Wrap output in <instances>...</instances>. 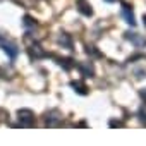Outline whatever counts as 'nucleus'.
<instances>
[{
	"mask_svg": "<svg viewBox=\"0 0 146 146\" xmlns=\"http://www.w3.org/2000/svg\"><path fill=\"white\" fill-rule=\"evenodd\" d=\"M0 45H2V48L5 50V53L14 60L16 57H17V53H19V48H17V45L14 43V41H11L9 38H4V36H0Z\"/></svg>",
	"mask_w": 146,
	"mask_h": 146,
	"instance_id": "obj_1",
	"label": "nucleus"
},
{
	"mask_svg": "<svg viewBox=\"0 0 146 146\" xmlns=\"http://www.w3.org/2000/svg\"><path fill=\"white\" fill-rule=\"evenodd\" d=\"M17 115H19V124H21V127H33L35 125V113L31 112V110H19L17 112Z\"/></svg>",
	"mask_w": 146,
	"mask_h": 146,
	"instance_id": "obj_2",
	"label": "nucleus"
},
{
	"mask_svg": "<svg viewBox=\"0 0 146 146\" xmlns=\"http://www.w3.org/2000/svg\"><path fill=\"white\" fill-rule=\"evenodd\" d=\"M60 122H62V115L58 110H52L45 115V124L48 127H57V125H60Z\"/></svg>",
	"mask_w": 146,
	"mask_h": 146,
	"instance_id": "obj_3",
	"label": "nucleus"
},
{
	"mask_svg": "<svg viewBox=\"0 0 146 146\" xmlns=\"http://www.w3.org/2000/svg\"><path fill=\"white\" fill-rule=\"evenodd\" d=\"M78 67H79V70H81V74L86 76V78H91V76L95 74V67H93V64H90V62H86V64H79Z\"/></svg>",
	"mask_w": 146,
	"mask_h": 146,
	"instance_id": "obj_4",
	"label": "nucleus"
},
{
	"mask_svg": "<svg viewBox=\"0 0 146 146\" xmlns=\"http://www.w3.org/2000/svg\"><path fill=\"white\" fill-rule=\"evenodd\" d=\"M122 16H124V19H125V23H129L131 26L136 24V21H134V14H132V9H131L129 5H124V7H122Z\"/></svg>",
	"mask_w": 146,
	"mask_h": 146,
	"instance_id": "obj_5",
	"label": "nucleus"
},
{
	"mask_svg": "<svg viewBox=\"0 0 146 146\" xmlns=\"http://www.w3.org/2000/svg\"><path fill=\"white\" fill-rule=\"evenodd\" d=\"M78 9H79V12L84 14V16H91V14H93V9H91V5L86 2V0H78Z\"/></svg>",
	"mask_w": 146,
	"mask_h": 146,
	"instance_id": "obj_6",
	"label": "nucleus"
},
{
	"mask_svg": "<svg viewBox=\"0 0 146 146\" xmlns=\"http://www.w3.org/2000/svg\"><path fill=\"white\" fill-rule=\"evenodd\" d=\"M29 53H31V57H35V58H40V57H45V55H46V53L41 50V46L36 45V43L29 46Z\"/></svg>",
	"mask_w": 146,
	"mask_h": 146,
	"instance_id": "obj_7",
	"label": "nucleus"
},
{
	"mask_svg": "<svg viewBox=\"0 0 146 146\" xmlns=\"http://www.w3.org/2000/svg\"><path fill=\"white\" fill-rule=\"evenodd\" d=\"M70 86L74 88L79 95H86V93H88V88H86L83 83H79V81H72V83H70Z\"/></svg>",
	"mask_w": 146,
	"mask_h": 146,
	"instance_id": "obj_8",
	"label": "nucleus"
},
{
	"mask_svg": "<svg viewBox=\"0 0 146 146\" xmlns=\"http://www.w3.org/2000/svg\"><path fill=\"white\" fill-rule=\"evenodd\" d=\"M127 40H131L134 45H141V43H144V40L141 38V36H136V33H127Z\"/></svg>",
	"mask_w": 146,
	"mask_h": 146,
	"instance_id": "obj_9",
	"label": "nucleus"
},
{
	"mask_svg": "<svg viewBox=\"0 0 146 146\" xmlns=\"http://www.w3.org/2000/svg\"><path fill=\"white\" fill-rule=\"evenodd\" d=\"M58 41L64 45V46H67V48H70L72 46V41H70V38H69V35H65V33H62L60 35V38H58Z\"/></svg>",
	"mask_w": 146,
	"mask_h": 146,
	"instance_id": "obj_10",
	"label": "nucleus"
},
{
	"mask_svg": "<svg viewBox=\"0 0 146 146\" xmlns=\"http://www.w3.org/2000/svg\"><path fill=\"white\" fill-rule=\"evenodd\" d=\"M58 60V64L65 69V70H69V69H72V65H74V64H72V60L70 58H57Z\"/></svg>",
	"mask_w": 146,
	"mask_h": 146,
	"instance_id": "obj_11",
	"label": "nucleus"
},
{
	"mask_svg": "<svg viewBox=\"0 0 146 146\" xmlns=\"http://www.w3.org/2000/svg\"><path fill=\"white\" fill-rule=\"evenodd\" d=\"M23 24H24L26 28H35V26H36V23H35V21H33V17H29V16H24Z\"/></svg>",
	"mask_w": 146,
	"mask_h": 146,
	"instance_id": "obj_12",
	"label": "nucleus"
},
{
	"mask_svg": "<svg viewBox=\"0 0 146 146\" xmlns=\"http://www.w3.org/2000/svg\"><path fill=\"white\" fill-rule=\"evenodd\" d=\"M86 52H88V55L91 53V55H95V57H100V53L95 50V46H88V48H86Z\"/></svg>",
	"mask_w": 146,
	"mask_h": 146,
	"instance_id": "obj_13",
	"label": "nucleus"
},
{
	"mask_svg": "<svg viewBox=\"0 0 146 146\" xmlns=\"http://www.w3.org/2000/svg\"><path fill=\"white\" fill-rule=\"evenodd\" d=\"M105 2H117V0H105Z\"/></svg>",
	"mask_w": 146,
	"mask_h": 146,
	"instance_id": "obj_14",
	"label": "nucleus"
},
{
	"mask_svg": "<svg viewBox=\"0 0 146 146\" xmlns=\"http://www.w3.org/2000/svg\"><path fill=\"white\" fill-rule=\"evenodd\" d=\"M144 24H146V16H144Z\"/></svg>",
	"mask_w": 146,
	"mask_h": 146,
	"instance_id": "obj_15",
	"label": "nucleus"
}]
</instances>
